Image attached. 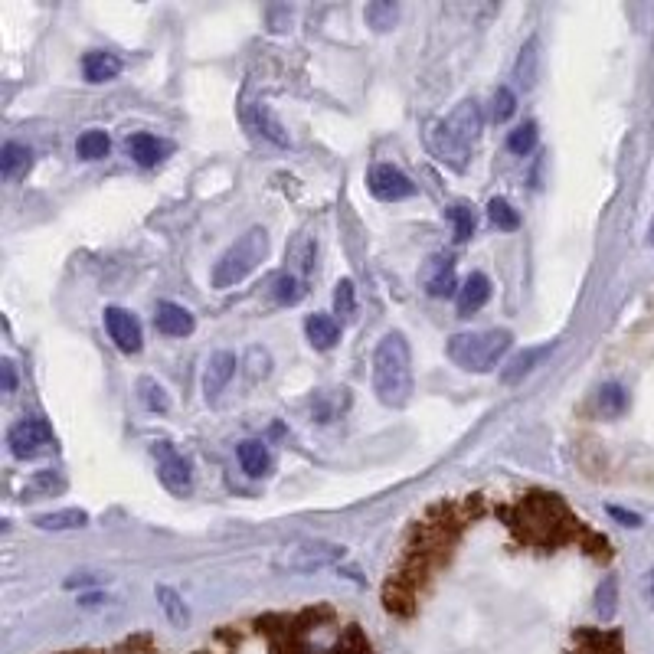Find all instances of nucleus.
<instances>
[{
    "label": "nucleus",
    "mask_w": 654,
    "mask_h": 654,
    "mask_svg": "<svg viewBox=\"0 0 654 654\" xmlns=\"http://www.w3.org/2000/svg\"><path fill=\"white\" fill-rule=\"evenodd\" d=\"M0 373H4V393H14V390H17V373H14V363L4 360V363H0Z\"/></svg>",
    "instance_id": "72a5a7b5"
},
{
    "label": "nucleus",
    "mask_w": 654,
    "mask_h": 654,
    "mask_svg": "<svg viewBox=\"0 0 654 654\" xmlns=\"http://www.w3.org/2000/svg\"><path fill=\"white\" fill-rule=\"evenodd\" d=\"M648 602H651V609H654V569L648 573Z\"/></svg>",
    "instance_id": "c9c22d12"
},
{
    "label": "nucleus",
    "mask_w": 654,
    "mask_h": 654,
    "mask_svg": "<svg viewBox=\"0 0 654 654\" xmlns=\"http://www.w3.org/2000/svg\"><path fill=\"white\" fill-rule=\"evenodd\" d=\"M108 151H112V138L99 128L86 131V135H79L76 141V154L82 161H99V157H108Z\"/></svg>",
    "instance_id": "412c9836"
},
{
    "label": "nucleus",
    "mask_w": 654,
    "mask_h": 654,
    "mask_svg": "<svg viewBox=\"0 0 654 654\" xmlns=\"http://www.w3.org/2000/svg\"><path fill=\"white\" fill-rule=\"evenodd\" d=\"M141 396H144V406H148L151 413H167V406H171V403H167V393L148 377L141 380Z\"/></svg>",
    "instance_id": "2f4dec72"
},
{
    "label": "nucleus",
    "mask_w": 654,
    "mask_h": 654,
    "mask_svg": "<svg viewBox=\"0 0 654 654\" xmlns=\"http://www.w3.org/2000/svg\"><path fill=\"white\" fill-rule=\"evenodd\" d=\"M396 20H399V7L393 4V0H373V4H367V23L377 33L393 30Z\"/></svg>",
    "instance_id": "4be33fe9"
},
{
    "label": "nucleus",
    "mask_w": 654,
    "mask_h": 654,
    "mask_svg": "<svg viewBox=\"0 0 654 654\" xmlns=\"http://www.w3.org/2000/svg\"><path fill=\"white\" fill-rule=\"evenodd\" d=\"M33 167V151L20 141H7L0 148V174L4 180H20Z\"/></svg>",
    "instance_id": "2eb2a0df"
},
{
    "label": "nucleus",
    "mask_w": 654,
    "mask_h": 654,
    "mask_svg": "<svg viewBox=\"0 0 654 654\" xmlns=\"http://www.w3.org/2000/svg\"><path fill=\"white\" fill-rule=\"evenodd\" d=\"M269 256V233L262 226L246 229L233 246H229L220 262L213 265V285L216 288H233L242 278L259 269V262Z\"/></svg>",
    "instance_id": "20e7f679"
},
{
    "label": "nucleus",
    "mask_w": 654,
    "mask_h": 654,
    "mask_svg": "<svg viewBox=\"0 0 654 654\" xmlns=\"http://www.w3.org/2000/svg\"><path fill=\"white\" fill-rule=\"evenodd\" d=\"M305 334H308L311 347L331 350L337 341H341V324H337L331 314H311V318L305 321Z\"/></svg>",
    "instance_id": "dca6fc26"
},
{
    "label": "nucleus",
    "mask_w": 654,
    "mask_h": 654,
    "mask_svg": "<svg viewBox=\"0 0 654 654\" xmlns=\"http://www.w3.org/2000/svg\"><path fill=\"white\" fill-rule=\"evenodd\" d=\"M10 442V452L17 458H36L43 455L46 448H50L56 439H53V426L40 416H30V419H20L14 429L7 435Z\"/></svg>",
    "instance_id": "423d86ee"
},
{
    "label": "nucleus",
    "mask_w": 654,
    "mask_h": 654,
    "mask_svg": "<svg viewBox=\"0 0 654 654\" xmlns=\"http://www.w3.org/2000/svg\"><path fill=\"white\" fill-rule=\"evenodd\" d=\"M615 602H619V596H615V576H605L599 592H596V609H599V615L605 622L615 615Z\"/></svg>",
    "instance_id": "7c9ffc66"
},
{
    "label": "nucleus",
    "mask_w": 654,
    "mask_h": 654,
    "mask_svg": "<svg viewBox=\"0 0 654 654\" xmlns=\"http://www.w3.org/2000/svg\"><path fill=\"white\" fill-rule=\"evenodd\" d=\"M550 350H553V344H543V347H530V350H524V354H517L511 363H507L504 380H507V383H517L520 377H527V373L534 370L537 363L550 354Z\"/></svg>",
    "instance_id": "aec40b11"
},
{
    "label": "nucleus",
    "mask_w": 654,
    "mask_h": 654,
    "mask_svg": "<svg viewBox=\"0 0 654 654\" xmlns=\"http://www.w3.org/2000/svg\"><path fill=\"white\" fill-rule=\"evenodd\" d=\"M448 220H452V226H455V242H468L471 236H475L478 216L471 207H465V203H458V207L448 210Z\"/></svg>",
    "instance_id": "a878e982"
},
{
    "label": "nucleus",
    "mask_w": 654,
    "mask_h": 654,
    "mask_svg": "<svg viewBox=\"0 0 654 654\" xmlns=\"http://www.w3.org/2000/svg\"><path fill=\"white\" fill-rule=\"evenodd\" d=\"M40 530H79L89 524V514L79 511V507H66V511H53V514H40L33 520Z\"/></svg>",
    "instance_id": "6ab92c4d"
},
{
    "label": "nucleus",
    "mask_w": 654,
    "mask_h": 654,
    "mask_svg": "<svg viewBox=\"0 0 654 654\" xmlns=\"http://www.w3.org/2000/svg\"><path fill=\"white\" fill-rule=\"evenodd\" d=\"M599 409H602L605 419H619L628 409V393L615 383L602 386V390H599Z\"/></svg>",
    "instance_id": "b1692460"
},
{
    "label": "nucleus",
    "mask_w": 654,
    "mask_h": 654,
    "mask_svg": "<svg viewBox=\"0 0 654 654\" xmlns=\"http://www.w3.org/2000/svg\"><path fill=\"white\" fill-rule=\"evenodd\" d=\"M651 242H654V226H651Z\"/></svg>",
    "instance_id": "e433bc0d"
},
{
    "label": "nucleus",
    "mask_w": 654,
    "mask_h": 654,
    "mask_svg": "<svg viewBox=\"0 0 654 654\" xmlns=\"http://www.w3.org/2000/svg\"><path fill=\"white\" fill-rule=\"evenodd\" d=\"M507 148H511V154L517 157H527L530 151L537 148V125L534 121H524L520 128L511 131V138H507Z\"/></svg>",
    "instance_id": "cd10ccee"
},
{
    "label": "nucleus",
    "mask_w": 654,
    "mask_h": 654,
    "mask_svg": "<svg viewBox=\"0 0 654 654\" xmlns=\"http://www.w3.org/2000/svg\"><path fill=\"white\" fill-rule=\"evenodd\" d=\"M105 327H108V337H112L121 354H138V350H141L144 334H141L138 318L131 311H125V308H105Z\"/></svg>",
    "instance_id": "6e6552de"
},
{
    "label": "nucleus",
    "mask_w": 654,
    "mask_h": 654,
    "mask_svg": "<svg viewBox=\"0 0 654 654\" xmlns=\"http://www.w3.org/2000/svg\"><path fill=\"white\" fill-rule=\"evenodd\" d=\"M514 112H517V95L507 86H498V92H494V108H491L494 121H507Z\"/></svg>",
    "instance_id": "473e14b6"
},
{
    "label": "nucleus",
    "mask_w": 654,
    "mask_h": 654,
    "mask_svg": "<svg viewBox=\"0 0 654 654\" xmlns=\"http://www.w3.org/2000/svg\"><path fill=\"white\" fill-rule=\"evenodd\" d=\"M373 390L383 406H406L413 396V354L409 341L399 331L383 334V341L373 350Z\"/></svg>",
    "instance_id": "f257e3e1"
},
{
    "label": "nucleus",
    "mask_w": 654,
    "mask_h": 654,
    "mask_svg": "<svg viewBox=\"0 0 654 654\" xmlns=\"http://www.w3.org/2000/svg\"><path fill=\"white\" fill-rule=\"evenodd\" d=\"M511 344H514V337L511 331H504V327L501 331L491 327V331L455 334L452 341H448V360L468 373H491L507 350H511Z\"/></svg>",
    "instance_id": "7ed1b4c3"
},
{
    "label": "nucleus",
    "mask_w": 654,
    "mask_h": 654,
    "mask_svg": "<svg viewBox=\"0 0 654 654\" xmlns=\"http://www.w3.org/2000/svg\"><path fill=\"white\" fill-rule=\"evenodd\" d=\"M491 298V282H488V275L484 272H471L465 278V285L458 288V314L462 318H468V314H475L484 308V301Z\"/></svg>",
    "instance_id": "ddd939ff"
},
{
    "label": "nucleus",
    "mask_w": 654,
    "mask_h": 654,
    "mask_svg": "<svg viewBox=\"0 0 654 654\" xmlns=\"http://www.w3.org/2000/svg\"><path fill=\"white\" fill-rule=\"evenodd\" d=\"M422 285H426V292L432 298H452L458 292L452 256H432L426 265H422Z\"/></svg>",
    "instance_id": "1a4fd4ad"
},
{
    "label": "nucleus",
    "mask_w": 654,
    "mask_h": 654,
    "mask_svg": "<svg viewBox=\"0 0 654 654\" xmlns=\"http://www.w3.org/2000/svg\"><path fill=\"white\" fill-rule=\"evenodd\" d=\"M481 128H484L481 105L475 99H465L455 105V112L448 118L435 121L429 131V144L442 164L455 167V171H465L471 148H475V141L481 138Z\"/></svg>",
    "instance_id": "f03ea898"
},
{
    "label": "nucleus",
    "mask_w": 654,
    "mask_h": 654,
    "mask_svg": "<svg viewBox=\"0 0 654 654\" xmlns=\"http://www.w3.org/2000/svg\"><path fill=\"white\" fill-rule=\"evenodd\" d=\"M370 193L377 200H383V203H396V200H409V197H416V184L409 180L399 167H393V164H377L370 171Z\"/></svg>",
    "instance_id": "0eeeda50"
},
{
    "label": "nucleus",
    "mask_w": 654,
    "mask_h": 654,
    "mask_svg": "<svg viewBox=\"0 0 654 654\" xmlns=\"http://www.w3.org/2000/svg\"><path fill=\"white\" fill-rule=\"evenodd\" d=\"M357 308V292H354V282L350 278H341L334 288V311L341 314V318H350Z\"/></svg>",
    "instance_id": "c756f323"
},
{
    "label": "nucleus",
    "mask_w": 654,
    "mask_h": 654,
    "mask_svg": "<svg viewBox=\"0 0 654 654\" xmlns=\"http://www.w3.org/2000/svg\"><path fill=\"white\" fill-rule=\"evenodd\" d=\"M161 468H157V475H161V484L167 491H174V494H190L193 488V468L184 455H177L167 448V442H161Z\"/></svg>",
    "instance_id": "9d476101"
},
{
    "label": "nucleus",
    "mask_w": 654,
    "mask_h": 654,
    "mask_svg": "<svg viewBox=\"0 0 654 654\" xmlns=\"http://www.w3.org/2000/svg\"><path fill=\"white\" fill-rule=\"evenodd\" d=\"M236 354H229V350H216V354L207 360V370H203V393H207V399H216L223 390H226V383L236 377Z\"/></svg>",
    "instance_id": "9b49d317"
},
{
    "label": "nucleus",
    "mask_w": 654,
    "mask_h": 654,
    "mask_svg": "<svg viewBox=\"0 0 654 654\" xmlns=\"http://www.w3.org/2000/svg\"><path fill=\"white\" fill-rule=\"evenodd\" d=\"M272 295H275L278 305H298L301 295H305V282H301V278L292 275V272H282L275 278Z\"/></svg>",
    "instance_id": "5701e85b"
},
{
    "label": "nucleus",
    "mask_w": 654,
    "mask_h": 654,
    "mask_svg": "<svg viewBox=\"0 0 654 654\" xmlns=\"http://www.w3.org/2000/svg\"><path fill=\"white\" fill-rule=\"evenodd\" d=\"M236 455H239V465H242V471H246V475H252V478L269 475L272 455H269V448H265L262 442H256V439L242 442V445L236 448Z\"/></svg>",
    "instance_id": "f3484780"
},
{
    "label": "nucleus",
    "mask_w": 654,
    "mask_h": 654,
    "mask_svg": "<svg viewBox=\"0 0 654 654\" xmlns=\"http://www.w3.org/2000/svg\"><path fill=\"white\" fill-rule=\"evenodd\" d=\"M609 514H612L615 520H622L625 527H641V517L632 514V511H622V507H609Z\"/></svg>",
    "instance_id": "f704fd0d"
},
{
    "label": "nucleus",
    "mask_w": 654,
    "mask_h": 654,
    "mask_svg": "<svg viewBox=\"0 0 654 654\" xmlns=\"http://www.w3.org/2000/svg\"><path fill=\"white\" fill-rule=\"evenodd\" d=\"M488 216H491L494 226L504 229V233H514V229L520 226V213H517L504 197H494V200L488 203Z\"/></svg>",
    "instance_id": "bb28decb"
},
{
    "label": "nucleus",
    "mask_w": 654,
    "mask_h": 654,
    "mask_svg": "<svg viewBox=\"0 0 654 654\" xmlns=\"http://www.w3.org/2000/svg\"><path fill=\"white\" fill-rule=\"evenodd\" d=\"M157 602H161V609L167 612V619H171V625H187L190 612H187L184 599H180L171 586H157Z\"/></svg>",
    "instance_id": "393cba45"
},
{
    "label": "nucleus",
    "mask_w": 654,
    "mask_h": 654,
    "mask_svg": "<svg viewBox=\"0 0 654 654\" xmlns=\"http://www.w3.org/2000/svg\"><path fill=\"white\" fill-rule=\"evenodd\" d=\"M154 324H157V331L167 334V337L193 334V314L184 305H174V301H161V305H157Z\"/></svg>",
    "instance_id": "f8f14e48"
},
{
    "label": "nucleus",
    "mask_w": 654,
    "mask_h": 654,
    "mask_svg": "<svg viewBox=\"0 0 654 654\" xmlns=\"http://www.w3.org/2000/svg\"><path fill=\"white\" fill-rule=\"evenodd\" d=\"M537 40H530L524 50H520V59H517V79L524 82V86L530 89L537 82Z\"/></svg>",
    "instance_id": "c85d7f7f"
},
{
    "label": "nucleus",
    "mask_w": 654,
    "mask_h": 654,
    "mask_svg": "<svg viewBox=\"0 0 654 654\" xmlns=\"http://www.w3.org/2000/svg\"><path fill=\"white\" fill-rule=\"evenodd\" d=\"M82 72H86L89 82H108L121 72V59L108 50H92L82 59Z\"/></svg>",
    "instance_id": "a211bd4d"
},
{
    "label": "nucleus",
    "mask_w": 654,
    "mask_h": 654,
    "mask_svg": "<svg viewBox=\"0 0 654 654\" xmlns=\"http://www.w3.org/2000/svg\"><path fill=\"white\" fill-rule=\"evenodd\" d=\"M337 560H344V547H337V543L301 540V543H292V547H285L282 553H278L275 566L288 569V573H314V569L334 566Z\"/></svg>",
    "instance_id": "39448f33"
},
{
    "label": "nucleus",
    "mask_w": 654,
    "mask_h": 654,
    "mask_svg": "<svg viewBox=\"0 0 654 654\" xmlns=\"http://www.w3.org/2000/svg\"><path fill=\"white\" fill-rule=\"evenodd\" d=\"M171 151H174L171 144L161 141V138H154V135H131V138H128V154L135 157L141 167L161 164Z\"/></svg>",
    "instance_id": "4468645a"
}]
</instances>
